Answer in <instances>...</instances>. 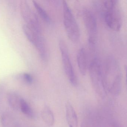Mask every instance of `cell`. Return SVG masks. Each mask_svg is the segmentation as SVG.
<instances>
[{"instance_id":"30bf717a","label":"cell","mask_w":127,"mask_h":127,"mask_svg":"<svg viewBox=\"0 0 127 127\" xmlns=\"http://www.w3.org/2000/svg\"><path fill=\"white\" fill-rule=\"evenodd\" d=\"M77 61L81 74L85 75L87 69V57L86 50L84 48H81L79 50L77 54Z\"/></svg>"},{"instance_id":"3957f363","label":"cell","mask_w":127,"mask_h":127,"mask_svg":"<svg viewBox=\"0 0 127 127\" xmlns=\"http://www.w3.org/2000/svg\"><path fill=\"white\" fill-rule=\"evenodd\" d=\"M63 16L64 28L70 40L76 43L80 39L79 27L75 18L67 3L63 1Z\"/></svg>"},{"instance_id":"4fadbf2b","label":"cell","mask_w":127,"mask_h":127,"mask_svg":"<svg viewBox=\"0 0 127 127\" xmlns=\"http://www.w3.org/2000/svg\"><path fill=\"white\" fill-rule=\"evenodd\" d=\"M41 117L43 121L46 125L49 126H53L55 123V117L49 107L45 105L42 109Z\"/></svg>"},{"instance_id":"9c48e42d","label":"cell","mask_w":127,"mask_h":127,"mask_svg":"<svg viewBox=\"0 0 127 127\" xmlns=\"http://www.w3.org/2000/svg\"><path fill=\"white\" fill-rule=\"evenodd\" d=\"M65 108L66 119L69 127H78V117L72 105L70 102H67Z\"/></svg>"},{"instance_id":"ba28073f","label":"cell","mask_w":127,"mask_h":127,"mask_svg":"<svg viewBox=\"0 0 127 127\" xmlns=\"http://www.w3.org/2000/svg\"><path fill=\"white\" fill-rule=\"evenodd\" d=\"M20 9L22 17L26 23V25L35 29L41 30L37 15L31 8L26 1H21Z\"/></svg>"},{"instance_id":"52a82bcc","label":"cell","mask_w":127,"mask_h":127,"mask_svg":"<svg viewBox=\"0 0 127 127\" xmlns=\"http://www.w3.org/2000/svg\"><path fill=\"white\" fill-rule=\"evenodd\" d=\"M59 47L64 72L71 84L76 87L78 85V80L70 58L66 44L64 41L61 40L59 41Z\"/></svg>"},{"instance_id":"7a4b0ae2","label":"cell","mask_w":127,"mask_h":127,"mask_svg":"<svg viewBox=\"0 0 127 127\" xmlns=\"http://www.w3.org/2000/svg\"><path fill=\"white\" fill-rule=\"evenodd\" d=\"M101 5L102 15L107 26L114 31H119L123 23V15L119 1H102Z\"/></svg>"},{"instance_id":"ac0fdd59","label":"cell","mask_w":127,"mask_h":127,"mask_svg":"<svg viewBox=\"0 0 127 127\" xmlns=\"http://www.w3.org/2000/svg\"><path fill=\"white\" fill-rule=\"evenodd\" d=\"M81 127H88V126L87 124H85V123H83L82 124Z\"/></svg>"},{"instance_id":"e0dca14e","label":"cell","mask_w":127,"mask_h":127,"mask_svg":"<svg viewBox=\"0 0 127 127\" xmlns=\"http://www.w3.org/2000/svg\"><path fill=\"white\" fill-rule=\"evenodd\" d=\"M4 87L2 84H0V109L2 101L3 95L4 94Z\"/></svg>"},{"instance_id":"6da1fadb","label":"cell","mask_w":127,"mask_h":127,"mask_svg":"<svg viewBox=\"0 0 127 127\" xmlns=\"http://www.w3.org/2000/svg\"><path fill=\"white\" fill-rule=\"evenodd\" d=\"M102 77L104 87L107 92L114 95L121 93L122 76L120 67L116 59L108 56L102 66Z\"/></svg>"},{"instance_id":"8992f818","label":"cell","mask_w":127,"mask_h":127,"mask_svg":"<svg viewBox=\"0 0 127 127\" xmlns=\"http://www.w3.org/2000/svg\"><path fill=\"white\" fill-rule=\"evenodd\" d=\"M84 24L88 35L89 44L92 49H94L97 36V23L96 17L94 13L88 9L82 12Z\"/></svg>"},{"instance_id":"5b68a950","label":"cell","mask_w":127,"mask_h":127,"mask_svg":"<svg viewBox=\"0 0 127 127\" xmlns=\"http://www.w3.org/2000/svg\"><path fill=\"white\" fill-rule=\"evenodd\" d=\"M24 34L28 40L37 48L41 59L46 61L48 58V52L46 41L41 34V30L30 27L26 24L23 26Z\"/></svg>"},{"instance_id":"8fae6325","label":"cell","mask_w":127,"mask_h":127,"mask_svg":"<svg viewBox=\"0 0 127 127\" xmlns=\"http://www.w3.org/2000/svg\"><path fill=\"white\" fill-rule=\"evenodd\" d=\"M7 101L10 107L13 110H20L21 98L20 95L14 91H11L7 93L6 95Z\"/></svg>"},{"instance_id":"277c9868","label":"cell","mask_w":127,"mask_h":127,"mask_svg":"<svg viewBox=\"0 0 127 127\" xmlns=\"http://www.w3.org/2000/svg\"><path fill=\"white\" fill-rule=\"evenodd\" d=\"M89 73L92 86L95 91L102 98L107 94L104 85L102 77V66L99 60L96 57L94 58L89 65Z\"/></svg>"},{"instance_id":"5bb4252c","label":"cell","mask_w":127,"mask_h":127,"mask_svg":"<svg viewBox=\"0 0 127 127\" xmlns=\"http://www.w3.org/2000/svg\"><path fill=\"white\" fill-rule=\"evenodd\" d=\"M20 110L22 113L30 119H33L35 117V114L29 103L22 98L20 105Z\"/></svg>"},{"instance_id":"9a60e30c","label":"cell","mask_w":127,"mask_h":127,"mask_svg":"<svg viewBox=\"0 0 127 127\" xmlns=\"http://www.w3.org/2000/svg\"><path fill=\"white\" fill-rule=\"evenodd\" d=\"M33 3L38 12L41 18L43 19L47 23L50 24L51 22V18L47 12L40 5L35 1H33Z\"/></svg>"},{"instance_id":"2e32d148","label":"cell","mask_w":127,"mask_h":127,"mask_svg":"<svg viewBox=\"0 0 127 127\" xmlns=\"http://www.w3.org/2000/svg\"><path fill=\"white\" fill-rule=\"evenodd\" d=\"M17 78L19 80L27 84H31L33 82L32 76L29 73H24L21 74Z\"/></svg>"},{"instance_id":"7c38bea8","label":"cell","mask_w":127,"mask_h":127,"mask_svg":"<svg viewBox=\"0 0 127 127\" xmlns=\"http://www.w3.org/2000/svg\"><path fill=\"white\" fill-rule=\"evenodd\" d=\"M0 120L2 127H20L16 119L9 113H3L1 115Z\"/></svg>"}]
</instances>
